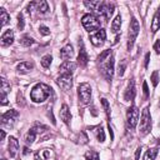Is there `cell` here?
I'll return each instance as SVG.
<instances>
[{
	"label": "cell",
	"instance_id": "29",
	"mask_svg": "<svg viewBox=\"0 0 160 160\" xmlns=\"http://www.w3.org/2000/svg\"><path fill=\"white\" fill-rule=\"evenodd\" d=\"M51 61H52V56L51 55H44L42 58H41V66L44 68V69H48V68H50V65H51Z\"/></svg>",
	"mask_w": 160,
	"mask_h": 160
},
{
	"label": "cell",
	"instance_id": "46",
	"mask_svg": "<svg viewBox=\"0 0 160 160\" xmlns=\"http://www.w3.org/2000/svg\"><path fill=\"white\" fill-rule=\"evenodd\" d=\"M34 160H41V158H39V152L35 154V159H34Z\"/></svg>",
	"mask_w": 160,
	"mask_h": 160
},
{
	"label": "cell",
	"instance_id": "10",
	"mask_svg": "<svg viewBox=\"0 0 160 160\" xmlns=\"http://www.w3.org/2000/svg\"><path fill=\"white\" fill-rule=\"evenodd\" d=\"M101 72H102V75H104L106 81H111L112 80V75H114V56L112 55L101 66Z\"/></svg>",
	"mask_w": 160,
	"mask_h": 160
},
{
	"label": "cell",
	"instance_id": "24",
	"mask_svg": "<svg viewBox=\"0 0 160 160\" xmlns=\"http://www.w3.org/2000/svg\"><path fill=\"white\" fill-rule=\"evenodd\" d=\"M36 135H38V132H36V130L34 129V128H31L29 131H28V134H26V136H25V142L28 144V145H31L32 142H34V140H35V138H36Z\"/></svg>",
	"mask_w": 160,
	"mask_h": 160
},
{
	"label": "cell",
	"instance_id": "42",
	"mask_svg": "<svg viewBox=\"0 0 160 160\" xmlns=\"http://www.w3.org/2000/svg\"><path fill=\"white\" fill-rule=\"evenodd\" d=\"M22 100H24V98H22L21 92H19V94H18V104H19V105H20V104L24 105V101H22Z\"/></svg>",
	"mask_w": 160,
	"mask_h": 160
},
{
	"label": "cell",
	"instance_id": "39",
	"mask_svg": "<svg viewBox=\"0 0 160 160\" xmlns=\"http://www.w3.org/2000/svg\"><path fill=\"white\" fill-rule=\"evenodd\" d=\"M154 50H155V52L159 55L160 54V39H158L156 41H155V44H154Z\"/></svg>",
	"mask_w": 160,
	"mask_h": 160
},
{
	"label": "cell",
	"instance_id": "28",
	"mask_svg": "<svg viewBox=\"0 0 160 160\" xmlns=\"http://www.w3.org/2000/svg\"><path fill=\"white\" fill-rule=\"evenodd\" d=\"M34 42H35V40H34L31 36H29V35H24V36L20 39V44H21L22 46H25V48L31 46Z\"/></svg>",
	"mask_w": 160,
	"mask_h": 160
},
{
	"label": "cell",
	"instance_id": "26",
	"mask_svg": "<svg viewBox=\"0 0 160 160\" xmlns=\"http://www.w3.org/2000/svg\"><path fill=\"white\" fill-rule=\"evenodd\" d=\"M0 20H1V26H5L10 21V15L6 12L4 8H0Z\"/></svg>",
	"mask_w": 160,
	"mask_h": 160
},
{
	"label": "cell",
	"instance_id": "3",
	"mask_svg": "<svg viewBox=\"0 0 160 160\" xmlns=\"http://www.w3.org/2000/svg\"><path fill=\"white\" fill-rule=\"evenodd\" d=\"M139 31H140V25L138 22V20L135 18L131 19L130 21V26H129V32H128V50L130 51L134 46V42L139 35Z\"/></svg>",
	"mask_w": 160,
	"mask_h": 160
},
{
	"label": "cell",
	"instance_id": "49",
	"mask_svg": "<svg viewBox=\"0 0 160 160\" xmlns=\"http://www.w3.org/2000/svg\"><path fill=\"white\" fill-rule=\"evenodd\" d=\"M159 106H160V100H159Z\"/></svg>",
	"mask_w": 160,
	"mask_h": 160
},
{
	"label": "cell",
	"instance_id": "30",
	"mask_svg": "<svg viewBox=\"0 0 160 160\" xmlns=\"http://www.w3.org/2000/svg\"><path fill=\"white\" fill-rule=\"evenodd\" d=\"M100 2H101V1H84V5H85L88 9L92 10V11H96L98 8H99V5H100Z\"/></svg>",
	"mask_w": 160,
	"mask_h": 160
},
{
	"label": "cell",
	"instance_id": "19",
	"mask_svg": "<svg viewBox=\"0 0 160 160\" xmlns=\"http://www.w3.org/2000/svg\"><path fill=\"white\" fill-rule=\"evenodd\" d=\"M74 55V48H72V45H70V44H68V45H65L61 50H60V58L62 59V60H68V59H71V56Z\"/></svg>",
	"mask_w": 160,
	"mask_h": 160
},
{
	"label": "cell",
	"instance_id": "45",
	"mask_svg": "<svg viewBox=\"0 0 160 160\" xmlns=\"http://www.w3.org/2000/svg\"><path fill=\"white\" fill-rule=\"evenodd\" d=\"M0 134H1V140L5 139V131L4 130H0Z\"/></svg>",
	"mask_w": 160,
	"mask_h": 160
},
{
	"label": "cell",
	"instance_id": "16",
	"mask_svg": "<svg viewBox=\"0 0 160 160\" xmlns=\"http://www.w3.org/2000/svg\"><path fill=\"white\" fill-rule=\"evenodd\" d=\"M12 42H14V31L9 29V30H6V31L1 35L0 44H1V46L6 48V46H10Z\"/></svg>",
	"mask_w": 160,
	"mask_h": 160
},
{
	"label": "cell",
	"instance_id": "40",
	"mask_svg": "<svg viewBox=\"0 0 160 160\" xmlns=\"http://www.w3.org/2000/svg\"><path fill=\"white\" fill-rule=\"evenodd\" d=\"M145 61H144V66H145V69H148V66H149V60H150V52H146L145 54V59H144Z\"/></svg>",
	"mask_w": 160,
	"mask_h": 160
},
{
	"label": "cell",
	"instance_id": "32",
	"mask_svg": "<svg viewBox=\"0 0 160 160\" xmlns=\"http://www.w3.org/2000/svg\"><path fill=\"white\" fill-rule=\"evenodd\" d=\"M1 94H8L10 91V84L6 81L5 78H1Z\"/></svg>",
	"mask_w": 160,
	"mask_h": 160
},
{
	"label": "cell",
	"instance_id": "6",
	"mask_svg": "<svg viewBox=\"0 0 160 160\" xmlns=\"http://www.w3.org/2000/svg\"><path fill=\"white\" fill-rule=\"evenodd\" d=\"M78 96L82 104H89L91 100V86L88 82H81L78 88Z\"/></svg>",
	"mask_w": 160,
	"mask_h": 160
},
{
	"label": "cell",
	"instance_id": "47",
	"mask_svg": "<svg viewBox=\"0 0 160 160\" xmlns=\"http://www.w3.org/2000/svg\"><path fill=\"white\" fill-rule=\"evenodd\" d=\"M24 154H25V155L29 154V149H28V148H24Z\"/></svg>",
	"mask_w": 160,
	"mask_h": 160
},
{
	"label": "cell",
	"instance_id": "18",
	"mask_svg": "<svg viewBox=\"0 0 160 160\" xmlns=\"http://www.w3.org/2000/svg\"><path fill=\"white\" fill-rule=\"evenodd\" d=\"M32 69H34V62H31V61H22L20 64H18V66H16V71L20 74H26V72L31 71Z\"/></svg>",
	"mask_w": 160,
	"mask_h": 160
},
{
	"label": "cell",
	"instance_id": "1",
	"mask_svg": "<svg viewBox=\"0 0 160 160\" xmlns=\"http://www.w3.org/2000/svg\"><path fill=\"white\" fill-rule=\"evenodd\" d=\"M51 92V88L48 86L44 82H38L32 89H31V92H30V99L34 101V102H42L45 101Z\"/></svg>",
	"mask_w": 160,
	"mask_h": 160
},
{
	"label": "cell",
	"instance_id": "50",
	"mask_svg": "<svg viewBox=\"0 0 160 160\" xmlns=\"http://www.w3.org/2000/svg\"><path fill=\"white\" fill-rule=\"evenodd\" d=\"M2 160H6V159H2Z\"/></svg>",
	"mask_w": 160,
	"mask_h": 160
},
{
	"label": "cell",
	"instance_id": "15",
	"mask_svg": "<svg viewBox=\"0 0 160 160\" xmlns=\"http://www.w3.org/2000/svg\"><path fill=\"white\" fill-rule=\"evenodd\" d=\"M79 46H80V51H79V55H78V64L80 66H85L88 64V61H89V55H88V52H86V50L84 48V44H82L81 39L79 41Z\"/></svg>",
	"mask_w": 160,
	"mask_h": 160
},
{
	"label": "cell",
	"instance_id": "36",
	"mask_svg": "<svg viewBox=\"0 0 160 160\" xmlns=\"http://www.w3.org/2000/svg\"><path fill=\"white\" fill-rule=\"evenodd\" d=\"M79 141H80V144H88L89 138H88V135L85 134V131H81V132H80V135H79Z\"/></svg>",
	"mask_w": 160,
	"mask_h": 160
},
{
	"label": "cell",
	"instance_id": "43",
	"mask_svg": "<svg viewBox=\"0 0 160 160\" xmlns=\"http://www.w3.org/2000/svg\"><path fill=\"white\" fill-rule=\"evenodd\" d=\"M140 152H141V148H138V149H136V151H135V160H139Z\"/></svg>",
	"mask_w": 160,
	"mask_h": 160
},
{
	"label": "cell",
	"instance_id": "11",
	"mask_svg": "<svg viewBox=\"0 0 160 160\" xmlns=\"http://www.w3.org/2000/svg\"><path fill=\"white\" fill-rule=\"evenodd\" d=\"M105 40H106V32H105L104 29H100L96 32H94L92 35H90V41H91V44L94 46H101V45H104Z\"/></svg>",
	"mask_w": 160,
	"mask_h": 160
},
{
	"label": "cell",
	"instance_id": "27",
	"mask_svg": "<svg viewBox=\"0 0 160 160\" xmlns=\"http://www.w3.org/2000/svg\"><path fill=\"white\" fill-rule=\"evenodd\" d=\"M111 54H112V50H111V49H106V50H104V51L98 56V62H99V64H102L105 60L109 59V56H111Z\"/></svg>",
	"mask_w": 160,
	"mask_h": 160
},
{
	"label": "cell",
	"instance_id": "37",
	"mask_svg": "<svg viewBox=\"0 0 160 160\" xmlns=\"http://www.w3.org/2000/svg\"><path fill=\"white\" fill-rule=\"evenodd\" d=\"M39 31H40V34H41V35H44V36H48V35L50 34L49 28H48V26H45V25H41V26L39 28Z\"/></svg>",
	"mask_w": 160,
	"mask_h": 160
},
{
	"label": "cell",
	"instance_id": "22",
	"mask_svg": "<svg viewBox=\"0 0 160 160\" xmlns=\"http://www.w3.org/2000/svg\"><path fill=\"white\" fill-rule=\"evenodd\" d=\"M91 130H92V132L95 134V136H96L98 141L102 142V141L105 140V132H104V129H102V126H101V125L92 126V128H91Z\"/></svg>",
	"mask_w": 160,
	"mask_h": 160
},
{
	"label": "cell",
	"instance_id": "4",
	"mask_svg": "<svg viewBox=\"0 0 160 160\" xmlns=\"http://www.w3.org/2000/svg\"><path fill=\"white\" fill-rule=\"evenodd\" d=\"M151 130V115L148 108H145L141 112V120H140V126H139V132L140 135H146Z\"/></svg>",
	"mask_w": 160,
	"mask_h": 160
},
{
	"label": "cell",
	"instance_id": "44",
	"mask_svg": "<svg viewBox=\"0 0 160 160\" xmlns=\"http://www.w3.org/2000/svg\"><path fill=\"white\" fill-rule=\"evenodd\" d=\"M92 160H100V159H99V154H98V152H94V154H92Z\"/></svg>",
	"mask_w": 160,
	"mask_h": 160
},
{
	"label": "cell",
	"instance_id": "33",
	"mask_svg": "<svg viewBox=\"0 0 160 160\" xmlns=\"http://www.w3.org/2000/svg\"><path fill=\"white\" fill-rule=\"evenodd\" d=\"M101 105H102V108H104V110H105V112H106V116H108V119L110 120V105H109L108 100L102 98V99H101Z\"/></svg>",
	"mask_w": 160,
	"mask_h": 160
},
{
	"label": "cell",
	"instance_id": "25",
	"mask_svg": "<svg viewBox=\"0 0 160 160\" xmlns=\"http://www.w3.org/2000/svg\"><path fill=\"white\" fill-rule=\"evenodd\" d=\"M158 152H159V148L149 149V150L145 152V155H144V160H155Z\"/></svg>",
	"mask_w": 160,
	"mask_h": 160
},
{
	"label": "cell",
	"instance_id": "2",
	"mask_svg": "<svg viewBox=\"0 0 160 160\" xmlns=\"http://www.w3.org/2000/svg\"><path fill=\"white\" fill-rule=\"evenodd\" d=\"M81 24L84 29L89 32H92L95 30L100 29V20L94 15V14H85L81 18Z\"/></svg>",
	"mask_w": 160,
	"mask_h": 160
},
{
	"label": "cell",
	"instance_id": "21",
	"mask_svg": "<svg viewBox=\"0 0 160 160\" xmlns=\"http://www.w3.org/2000/svg\"><path fill=\"white\" fill-rule=\"evenodd\" d=\"M160 29V6L156 10V12L152 16V21H151V32L155 34L158 30Z\"/></svg>",
	"mask_w": 160,
	"mask_h": 160
},
{
	"label": "cell",
	"instance_id": "13",
	"mask_svg": "<svg viewBox=\"0 0 160 160\" xmlns=\"http://www.w3.org/2000/svg\"><path fill=\"white\" fill-rule=\"evenodd\" d=\"M75 68H76V64H75V62L66 60V61H64V62L59 66V72H60L61 75H69V76H71L72 72H74V70H75Z\"/></svg>",
	"mask_w": 160,
	"mask_h": 160
},
{
	"label": "cell",
	"instance_id": "5",
	"mask_svg": "<svg viewBox=\"0 0 160 160\" xmlns=\"http://www.w3.org/2000/svg\"><path fill=\"white\" fill-rule=\"evenodd\" d=\"M114 10H115V5H114L112 2L101 1L100 5H99V8H98V10H96L95 12H96L99 16H101L105 21H108V20L110 19V16L112 15Z\"/></svg>",
	"mask_w": 160,
	"mask_h": 160
},
{
	"label": "cell",
	"instance_id": "23",
	"mask_svg": "<svg viewBox=\"0 0 160 160\" xmlns=\"http://www.w3.org/2000/svg\"><path fill=\"white\" fill-rule=\"evenodd\" d=\"M120 28H121V16L120 14L115 16V19L112 20V24H111V31L118 34L120 31Z\"/></svg>",
	"mask_w": 160,
	"mask_h": 160
},
{
	"label": "cell",
	"instance_id": "38",
	"mask_svg": "<svg viewBox=\"0 0 160 160\" xmlns=\"http://www.w3.org/2000/svg\"><path fill=\"white\" fill-rule=\"evenodd\" d=\"M142 92H144V100H146L148 98H149V89H148V84H146V81H144L142 82Z\"/></svg>",
	"mask_w": 160,
	"mask_h": 160
},
{
	"label": "cell",
	"instance_id": "48",
	"mask_svg": "<svg viewBox=\"0 0 160 160\" xmlns=\"http://www.w3.org/2000/svg\"><path fill=\"white\" fill-rule=\"evenodd\" d=\"M86 160H92V158H90L89 155H86Z\"/></svg>",
	"mask_w": 160,
	"mask_h": 160
},
{
	"label": "cell",
	"instance_id": "34",
	"mask_svg": "<svg viewBox=\"0 0 160 160\" xmlns=\"http://www.w3.org/2000/svg\"><path fill=\"white\" fill-rule=\"evenodd\" d=\"M150 80H151V82H152V86H154V88H156V86H158V84H159V72H158L156 70L151 74Z\"/></svg>",
	"mask_w": 160,
	"mask_h": 160
},
{
	"label": "cell",
	"instance_id": "8",
	"mask_svg": "<svg viewBox=\"0 0 160 160\" xmlns=\"http://www.w3.org/2000/svg\"><path fill=\"white\" fill-rule=\"evenodd\" d=\"M139 120V110L135 105H131L126 111V122L130 129H135Z\"/></svg>",
	"mask_w": 160,
	"mask_h": 160
},
{
	"label": "cell",
	"instance_id": "12",
	"mask_svg": "<svg viewBox=\"0 0 160 160\" xmlns=\"http://www.w3.org/2000/svg\"><path fill=\"white\" fill-rule=\"evenodd\" d=\"M56 84H58V86H59L61 90L69 91V90L71 89V86H72V79H71V76H69V75H60V76L56 79Z\"/></svg>",
	"mask_w": 160,
	"mask_h": 160
},
{
	"label": "cell",
	"instance_id": "41",
	"mask_svg": "<svg viewBox=\"0 0 160 160\" xmlns=\"http://www.w3.org/2000/svg\"><path fill=\"white\" fill-rule=\"evenodd\" d=\"M6 104H8V96H6V94H1V105L4 106Z\"/></svg>",
	"mask_w": 160,
	"mask_h": 160
},
{
	"label": "cell",
	"instance_id": "9",
	"mask_svg": "<svg viewBox=\"0 0 160 160\" xmlns=\"http://www.w3.org/2000/svg\"><path fill=\"white\" fill-rule=\"evenodd\" d=\"M26 10H28L29 14H31L34 10H36L39 14H46V12L49 11V5H48V2H46L45 0L32 1V2H30V4L28 5Z\"/></svg>",
	"mask_w": 160,
	"mask_h": 160
},
{
	"label": "cell",
	"instance_id": "31",
	"mask_svg": "<svg viewBox=\"0 0 160 160\" xmlns=\"http://www.w3.org/2000/svg\"><path fill=\"white\" fill-rule=\"evenodd\" d=\"M126 66H128V60H126V59L121 60L120 64H119V68H118V75H119V76H122V75H124Z\"/></svg>",
	"mask_w": 160,
	"mask_h": 160
},
{
	"label": "cell",
	"instance_id": "17",
	"mask_svg": "<svg viewBox=\"0 0 160 160\" xmlns=\"http://www.w3.org/2000/svg\"><path fill=\"white\" fill-rule=\"evenodd\" d=\"M18 150H19V141L14 136H10L9 138V145H8V151H9L10 156L15 158L18 154Z\"/></svg>",
	"mask_w": 160,
	"mask_h": 160
},
{
	"label": "cell",
	"instance_id": "35",
	"mask_svg": "<svg viewBox=\"0 0 160 160\" xmlns=\"http://www.w3.org/2000/svg\"><path fill=\"white\" fill-rule=\"evenodd\" d=\"M24 26H25L24 15H22V14H19V15H18V28H19V30H22Z\"/></svg>",
	"mask_w": 160,
	"mask_h": 160
},
{
	"label": "cell",
	"instance_id": "20",
	"mask_svg": "<svg viewBox=\"0 0 160 160\" xmlns=\"http://www.w3.org/2000/svg\"><path fill=\"white\" fill-rule=\"evenodd\" d=\"M60 118H61V120H62L66 125H69L70 121H71V112H70L69 106H68L66 104H64V105L61 106V110H60Z\"/></svg>",
	"mask_w": 160,
	"mask_h": 160
},
{
	"label": "cell",
	"instance_id": "7",
	"mask_svg": "<svg viewBox=\"0 0 160 160\" xmlns=\"http://www.w3.org/2000/svg\"><path fill=\"white\" fill-rule=\"evenodd\" d=\"M19 118V112L16 110H9L1 115V125L6 128H12Z\"/></svg>",
	"mask_w": 160,
	"mask_h": 160
},
{
	"label": "cell",
	"instance_id": "14",
	"mask_svg": "<svg viewBox=\"0 0 160 160\" xmlns=\"http://www.w3.org/2000/svg\"><path fill=\"white\" fill-rule=\"evenodd\" d=\"M135 94H136L135 82H134V79H130L129 82H128V88H126V90H125V92H124V100H125V101H131V100H134Z\"/></svg>",
	"mask_w": 160,
	"mask_h": 160
}]
</instances>
